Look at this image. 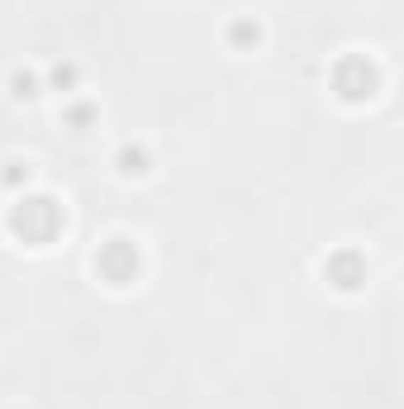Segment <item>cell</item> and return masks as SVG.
I'll return each mask as SVG.
<instances>
[{"label": "cell", "mask_w": 404, "mask_h": 409, "mask_svg": "<svg viewBox=\"0 0 404 409\" xmlns=\"http://www.w3.org/2000/svg\"><path fill=\"white\" fill-rule=\"evenodd\" d=\"M58 224H62V214L53 209V200H24V209L15 214V229L24 238H33V243H43Z\"/></svg>", "instance_id": "1"}, {"label": "cell", "mask_w": 404, "mask_h": 409, "mask_svg": "<svg viewBox=\"0 0 404 409\" xmlns=\"http://www.w3.org/2000/svg\"><path fill=\"white\" fill-rule=\"evenodd\" d=\"M95 262H100V267H105L109 276H114V281H124L129 271L138 267V252H133V248H124V238H114V243H109V248L100 252Z\"/></svg>", "instance_id": "2"}, {"label": "cell", "mask_w": 404, "mask_h": 409, "mask_svg": "<svg viewBox=\"0 0 404 409\" xmlns=\"http://www.w3.org/2000/svg\"><path fill=\"white\" fill-rule=\"evenodd\" d=\"M124 172H143V153H133V148H124Z\"/></svg>", "instance_id": "3"}]
</instances>
